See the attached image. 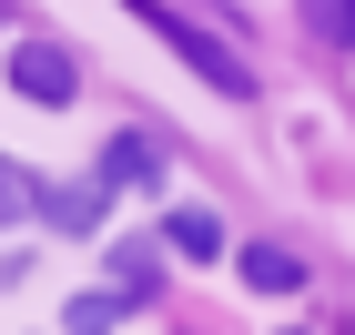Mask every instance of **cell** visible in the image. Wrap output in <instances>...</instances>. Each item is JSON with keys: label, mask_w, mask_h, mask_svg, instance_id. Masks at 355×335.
<instances>
[{"label": "cell", "mask_w": 355, "mask_h": 335, "mask_svg": "<svg viewBox=\"0 0 355 335\" xmlns=\"http://www.w3.org/2000/svg\"><path fill=\"white\" fill-rule=\"evenodd\" d=\"M153 173H163V153H153L142 132H122V142L102 153V173H92V183H153Z\"/></svg>", "instance_id": "52a82bcc"}, {"label": "cell", "mask_w": 355, "mask_h": 335, "mask_svg": "<svg viewBox=\"0 0 355 335\" xmlns=\"http://www.w3.org/2000/svg\"><path fill=\"white\" fill-rule=\"evenodd\" d=\"M132 21H142V31H163V51H183V61H193V71H203V82H214V92H234V102H244V92H254V71H244V61L223 51L214 31H183V21H173V10H163V0H132Z\"/></svg>", "instance_id": "6da1fadb"}, {"label": "cell", "mask_w": 355, "mask_h": 335, "mask_svg": "<svg viewBox=\"0 0 355 335\" xmlns=\"http://www.w3.org/2000/svg\"><path fill=\"white\" fill-rule=\"evenodd\" d=\"M163 244L183 254V264H214V254H223V223L203 214V203H173V214H163Z\"/></svg>", "instance_id": "3957f363"}, {"label": "cell", "mask_w": 355, "mask_h": 335, "mask_svg": "<svg viewBox=\"0 0 355 335\" xmlns=\"http://www.w3.org/2000/svg\"><path fill=\"white\" fill-rule=\"evenodd\" d=\"M10 92L41 102V112H61L82 92V71H71V51H51V41H21V51H10Z\"/></svg>", "instance_id": "7a4b0ae2"}, {"label": "cell", "mask_w": 355, "mask_h": 335, "mask_svg": "<svg viewBox=\"0 0 355 335\" xmlns=\"http://www.w3.org/2000/svg\"><path fill=\"white\" fill-rule=\"evenodd\" d=\"M41 214H51L61 234H92V223L112 214V183H71V194H41Z\"/></svg>", "instance_id": "5b68a950"}, {"label": "cell", "mask_w": 355, "mask_h": 335, "mask_svg": "<svg viewBox=\"0 0 355 335\" xmlns=\"http://www.w3.org/2000/svg\"><path fill=\"white\" fill-rule=\"evenodd\" d=\"M21 203H41V183H31V173H10V163H0V223H21Z\"/></svg>", "instance_id": "ba28073f"}, {"label": "cell", "mask_w": 355, "mask_h": 335, "mask_svg": "<svg viewBox=\"0 0 355 335\" xmlns=\"http://www.w3.org/2000/svg\"><path fill=\"white\" fill-rule=\"evenodd\" d=\"M234 264H244V284H254V295H295V284H304V264H295L284 244H244Z\"/></svg>", "instance_id": "277c9868"}, {"label": "cell", "mask_w": 355, "mask_h": 335, "mask_svg": "<svg viewBox=\"0 0 355 335\" xmlns=\"http://www.w3.org/2000/svg\"><path fill=\"white\" fill-rule=\"evenodd\" d=\"M315 10H325V31H345V41H355V0H315Z\"/></svg>", "instance_id": "9c48e42d"}, {"label": "cell", "mask_w": 355, "mask_h": 335, "mask_svg": "<svg viewBox=\"0 0 355 335\" xmlns=\"http://www.w3.org/2000/svg\"><path fill=\"white\" fill-rule=\"evenodd\" d=\"M122 315H132V284H122V295H112V284H92V295H71V315H61V325H71V335H112Z\"/></svg>", "instance_id": "8992f818"}]
</instances>
